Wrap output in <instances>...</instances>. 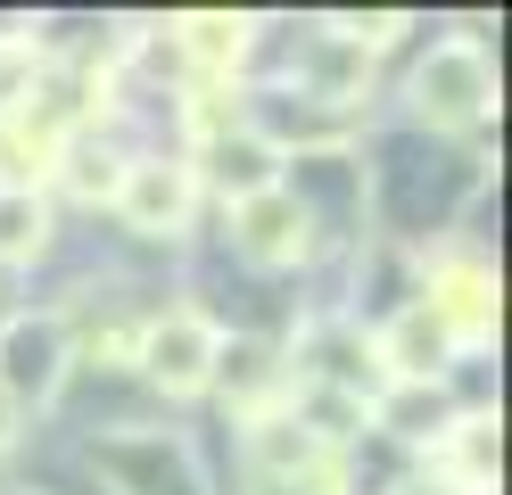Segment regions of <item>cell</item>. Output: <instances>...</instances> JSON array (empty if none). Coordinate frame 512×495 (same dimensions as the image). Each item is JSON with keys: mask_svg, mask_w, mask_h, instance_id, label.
I'll list each match as a JSON object with an SVG mask.
<instances>
[{"mask_svg": "<svg viewBox=\"0 0 512 495\" xmlns=\"http://www.w3.org/2000/svg\"><path fill=\"white\" fill-rule=\"evenodd\" d=\"M67 182H75L83 198H116V182H124V157H116V149H91V141H75V149H67Z\"/></svg>", "mask_w": 512, "mask_h": 495, "instance_id": "obj_13", "label": "cell"}, {"mask_svg": "<svg viewBox=\"0 0 512 495\" xmlns=\"http://www.w3.org/2000/svg\"><path fill=\"white\" fill-rule=\"evenodd\" d=\"M215 355H223V330H215L207 314H190V306L157 314V322L141 330V347H133L141 380L166 388V396H199V388L215 380Z\"/></svg>", "mask_w": 512, "mask_h": 495, "instance_id": "obj_2", "label": "cell"}, {"mask_svg": "<svg viewBox=\"0 0 512 495\" xmlns=\"http://www.w3.org/2000/svg\"><path fill=\"white\" fill-rule=\"evenodd\" d=\"M380 429H397V438H413V446H438L446 429H455V405H446L438 388H422V380H397L389 396H380Z\"/></svg>", "mask_w": 512, "mask_h": 495, "instance_id": "obj_8", "label": "cell"}, {"mask_svg": "<svg viewBox=\"0 0 512 495\" xmlns=\"http://www.w3.org/2000/svg\"><path fill=\"white\" fill-rule=\"evenodd\" d=\"M67 363H75V339L58 314H9L0 322V396L17 405H50L67 388Z\"/></svg>", "mask_w": 512, "mask_h": 495, "instance_id": "obj_3", "label": "cell"}, {"mask_svg": "<svg viewBox=\"0 0 512 495\" xmlns=\"http://www.w3.org/2000/svg\"><path fill=\"white\" fill-rule=\"evenodd\" d=\"M455 347H463V339L422 306V297H413V306H397V322L380 330V363H389L397 380H422V388L446 372V363H455Z\"/></svg>", "mask_w": 512, "mask_h": 495, "instance_id": "obj_6", "label": "cell"}, {"mask_svg": "<svg viewBox=\"0 0 512 495\" xmlns=\"http://www.w3.org/2000/svg\"><path fill=\"white\" fill-rule=\"evenodd\" d=\"M42 231H50V215L34 190H0V264H25L42 248Z\"/></svg>", "mask_w": 512, "mask_h": 495, "instance_id": "obj_12", "label": "cell"}, {"mask_svg": "<svg viewBox=\"0 0 512 495\" xmlns=\"http://www.w3.org/2000/svg\"><path fill=\"white\" fill-rule=\"evenodd\" d=\"M108 207L124 215V231L141 240H182L190 207H199V165L190 157H124V182Z\"/></svg>", "mask_w": 512, "mask_h": 495, "instance_id": "obj_1", "label": "cell"}, {"mask_svg": "<svg viewBox=\"0 0 512 495\" xmlns=\"http://www.w3.org/2000/svg\"><path fill=\"white\" fill-rule=\"evenodd\" d=\"M108 471H116L124 487H149V495H199L190 462L166 454V446H116V454H108Z\"/></svg>", "mask_w": 512, "mask_h": 495, "instance_id": "obj_9", "label": "cell"}, {"mask_svg": "<svg viewBox=\"0 0 512 495\" xmlns=\"http://www.w3.org/2000/svg\"><path fill=\"white\" fill-rule=\"evenodd\" d=\"M232 240L256 256V264H298L306 256V240H314V215L298 207V190H256V198H240L232 207Z\"/></svg>", "mask_w": 512, "mask_h": 495, "instance_id": "obj_5", "label": "cell"}, {"mask_svg": "<svg viewBox=\"0 0 512 495\" xmlns=\"http://www.w3.org/2000/svg\"><path fill=\"white\" fill-rule=\"evenodd\" d=\"M413 108H422L430 124H446V132L479 124V116L496 108V75H488V58H479L471 42H438V50L422 58V75H413Z\"/></svg>", "mask_w": 512, "mask_h": 495, "instance_id": "obj_4", "label": "cell"}, {"mask_svg": "<svg viewBox=\"0 0 512 495\" xmlns=\"http://www.w3.org/2000/svg\"><path fill=\"white\" fill-rule=\"evenodd\" d=\"M17 429H25V405H17V396H0V454L17 446Z\"/></svg>", "mask_w": 512, "mask_h": 495, "instance_id": "obj_14", "label": "cell"}, {"mask_svg": "<svg viewBox=\"0 0 512 495\" xmlns=\"http://www.w3.org/2000/svg\"><path fill=\"white\" fill-rule=\"evenodd\" d=\"M207 182L240 207V198H256V190L281 182V149L265 141V132H248V124L240 132H215V141H207Z\"/></svg>", "mask_w": 512, "mask_h": 495, "instance_id": "obj_7", "label": "cell"}, {"mask_svg": "<svg viewBox=\"0 0 512 495\" xmlns=\"http://www.w3.org/2000/svg\"><path fill=\"white\" fill-rule=\"evenodd\" d=\"M215 380L232 388L248 413H265V396H273L281 380H290V372H281V363H273L265 347H232V355H215Z\"/></svg>", "mask_w": 512, "mask_h": 495, "instance_id": "obj_10", "label": "cell"}, {"mask_svg": "<svg viewBox=\"0 0 512 495\" xmlns=\"http://www.w3.org/2000/svg\"><path fill=\"white\" fill-rule=\"evenodd\" d=\"M182 50L199 58V66H232V58L248 50V17H223V9L182 17Z\"/></svg>", "mask_w": 512, "mask_h": 495, "instance_id": "obj_11", "label": "cell"}]
</instances>
